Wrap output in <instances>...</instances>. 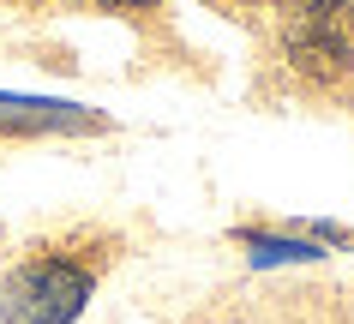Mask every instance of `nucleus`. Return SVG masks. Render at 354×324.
Listing matches in <instances>:
<instances>
[{"label": "nucleus", "mask_w": 354, "mask_h": 324, "mask_svg": "<svg viewBox=\"0 0 354 324\" xmlns=\"http://www.w3.org/2000/svg\"><path fill=\"white\" fill-rule=\"evenodd\" d=\"M306 12L288 19L282 48L306 78H342L348 73V37L336 30V0H300Z\"/></svg>", "instance_id": "f03ea898"}, {"label": "nucleus", "mask_w": 354, "mask_h": 324, "mask_svg": "<svg viewBox=\"0 0 354 324\" xmlns=\"http://www.w3.org/2000/svg\"><path fill=\"white\" fill-rule=\"evenodd\" d=\"M109 12H145V6H156V0H102Z\"/></svg>", "instance_id": "20e7f679"}, {"label": "nucleus", "mask_w": 354, "mask_h": 324, "mask_svg": "<svg viewBox=\"0 0 354 324\" xmlns=\"http://www.w3.org/2000/svg\"><path fill=\"white\" fill-rule=\"evenodd\" d=\"M336 6H342V12H354V0H336Z\"/></svg>", "instance_id": "39448f33"}, {"label": "nucleus", "mask_w": 354, "mask_h": 324, "mask_svg": "<svg viewBox=\"0 0 354 324\" xmlns=\"http://www.w3.org/2000/svg\"><path fill=\"white\" fill-rule=\"evenodd\" d=\"M246 247H252L259 265H306V258H318V247H306V240H246Z\"/></svg>", "instance_id": "7ed1b4c3"}, {"label": "nucleus", "mask_w": 354, "mask_h": 324, "mask_svg": "<svg viewBox=\"0 0 354 324\" xmlns=\"http://www.w3.org/2000/svg\"><path fill=\"white\" fill-rule=\"evenodd\" d=\"M84 301H91V276L73 270V265H60V258L12 270L6 276V294H0L6 324H73L84 312Z\"/></svg>", "instance_id": "f257e3e1"}]
</instances>
